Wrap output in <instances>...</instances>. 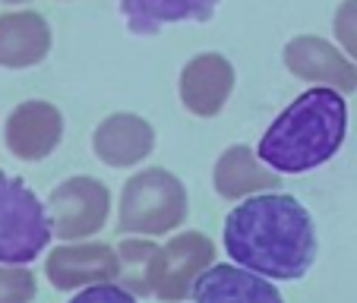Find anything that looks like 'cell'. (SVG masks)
<instances>
[{
    "label": "cell",
    "mask_w": 357,
    "mask_h": 303,
    "mask_svg": "<svg viewBox=\"0 0 357 303\" xmlns=\"http://www.w3.org/2000/svg\"><path fill=\"white\" fill-rule=\"evenodd\" d=\"M45 202L20 180L0 171V265H29L51 243Z\"/></svg>",
    "instance_id": "obj_4"
},
{
    "label": "cell",
    "mask_w": 357,
    "mask_h": 303,
    "mask_svg": "<svg viewBox=\"0 0 357 303\" xmlns=\"http://www.w3.org/2000/svg\"><path fill=\"white\" fill-rule=\"evenodd\" d=\"M155 148V130L139 114H111L95 127L92 133V152L101 164L108 168H133L146 162Z\"/></svg>",
    "instance_id": "obj_11"
},
{
    "label": "cell",
    "mask_w": 357,
    "mask_h": 303,
    "mask_svg": "<svg viewBox=\"0 0 357 303\" xmlns=\"http://www.w3.org/2000/svg\"><path fill=\"white\" fill-rule=\"evenodd\" d=\"M215 265V243L199 231H183L171 237L152 256L149 265V288L158 300L181 303L193 294L196 281L206 269Z\"/></svg>",
    "instance_id": "obj_5"
},
{
    "label": "cell",
    "mask_w": 357,
    "mask_h": 303,
    "mask_svg": "<svg viewBox=\"0 0 357 303\" xmlns=\"http://www.w3.org/2000/svg\"><path fill=\"white\" fill-rule=\"evenodd\" d=\"M117 253H121L123 288L130 294H152V288H149V265H152V256L158 253L155 243L139 240V237H127L117 247Z\"/></svg>",
    "instance_id": "obj_16"
},
{
    "label": "cell",
    "mask_w": 357,
    "mask_h": 303,
    "mask_svg": "<svg viewBox=\"0 0 357 303\" xmlns=\"http://www.w3.org/2000/svg\"><path fill=\"white\" fill-rule=\"evenodd\" d=\"M222 0H121L127 32L155 35L174 22H209Z\"/></svg>",
    "instance_id": "obj_15"
},
{
    "label": "cell",
    "mask_w": 357,
    "mask_h": 303,
    "mask_svg": "<svg viewBox=\"0 0 357 303\" xmlns=\"http://www.w3.org/2000/svg\"><path fill=\"white\" fill-rule=\"evenodd\" d=\"M212 183H215V193L222 196V199L237 202V199H247V196H259V193L278 189L282 177L259 155H253L250 146H228L215 162Z\"/></svg>",
    "instance_id": "obj_12"
},
{
    "label": "cell",
    "mask_w": 357,
    "mask_h": 303,
    "mask_svg": "<svg viewBox=\"0 0 357 303\" xmlns=\"http://www.w3.org/2000/svg\"><path fill=\"white\" fill-rule=\"evenodd\" d=\"M225 249L237 265L278 281H297L317 263L319 240L310 212L288 193H259L225 218Z\"/></svg>",
    "instance_id": "obj_1"
},
{
    "label": "cell",
    "mask_w": 357,
    "mask_h": 303,
    "mask_svg": "<svg viewBox=\"0 0 357 303\" xmlns=\"http://www.w3.org/2000/svg\"><path fill=\"white\" fill-rule=\"evenodd\" d=\"M284 67L291 76L303 82H317V86L335 88L348 95L357 88V67L344 51L329 45L319 35H297L284 45Z\"/></svg>",
    "instance_id": "obj_8"
},
{
    "label": "cell",
    "mask_w": 357,
    "mask_h": 303,
    "mask_svg": "<svg viewBox=\"0 0 357 303\" xmlns=\"http://www.w3.org/2000/svg\"><path fill=\"white\" fill-rule=\"evenodd\" d=\"M51 209V228L54 237L67 243L86 240V237L98 234L111 215V189L95 177H67L63 183H57L51 189L47 199Z\"/></svg>",
    "instance_id": "obj_6"
},
{
    "label": "cell",
    "mask_w": 357,
    "mask_h": 303,
    "mask_svg": "<svg viewBox=\"0 0 357 303\" xmlns=\"http://www.w3.org/2000/svg\"><path fill=\"white\" fill-rule=\"evenodd\" d=\"M35 290L38 284L26 265H0V303H32Z\"/></svg>",
    "instance_id": "obj_17"
},
{
    "label": "cell",
    "mask_w": 357,
    "mask_h": 303,
    "mask_svg": "<svg viewBox=\"0 0 357 303\" xmlns=\"http://www.w3.org/2000/svg\"><path fill=\"white\" fill-rule=\"evenodd\" d=\"M190 199L181 177L165 168H146L133 174L121 189L117 231L121 234L162 237L187 222Z\"/></svg>",
    "instance_id": "obj_3"
},
{
    "label": "cell",
    "mask_w": 357,
    "mask_h": 303,
    "mask_svg": "<svg viewBox=\"0 0 357 303\" xmlns=\"http://www.w3.org/2000/svg\"><path fill=\"white\" fill-rule=\"evenodd\" d=\"M51 26L35 10H13L0 16V67H38L51 54Z\"/></svg>",
    "instance_id": "obj_14"
},
{
    "label": "cell",
    "mask_w": 357,
    "mask_h": 303,
    "mask_svg": "<svg viewBox=\"0 0 357 303\" xmlns=\"http://www.w3.org/2000/svg\"><path fill=\"white\" fill-rule=\"evenodd\" d=\"M67 303H136V300L127 288H117V284L108 281V284H92V288L79 290V294Z\"/></svg>",
    "instance_id": "obj_19"
},
{
    "label": "cell",
    "mask_w": 357,
    "mask_h": 303,
    "mask_svg": "<svg viewBox=\"0 0 357 303\" xmlns=\"http://www.w3.org/2000/svg\"><path fill=\"white\" fill-rule=\"evenodd\" d=\"M45 275L57 290L108 284L121 278V253L108 243H63L47 253Z\"/></svg>",
    "instance_id": "obj_7"
},
{
    "label": "cell",
    "mask_w": 357,
    "mask_h": 303,
    "mask_svg": "<svg viewBox=\"0 0 357 303\" xmlns=\"http://www.w3.org/2000/svg\"><path fill=\"white\" fill-rule=\"evenodd\" d=\"M3 3H26V0H3Z\"/></svg>",
    "instance_id": "obj_20"
},
{
    "label": "cell",
    "mask_w": 357,
    "mask_h": 303,
    "mask_svg": "<svg viewBox=\"0 0 357 303\" xmlns=\"http://www.w3.org/2000/svg\"><path fill=\"white\" fill-rule=\"evenodd\" d=\"M63 139V114L51 101H22L3 123V142L20 162H45Z\"/></svg>",
    "instance_id": "obj_9"
},
{
    "label": "cell",
    "mask_w": 357,
    "mask_h": 303,
    "mask_svg": "<svg viewBox=\"0 0 357 303\" xmlns=\"http://www.w3.org/2000/svg\"><path fill=\"white\" fill-rule=\"evenodd\" d=\"M348 136V101L342 92L313 86L269 123L257 155L278 174H303L338 155Z\"/></svg>",
    "instance_id": "obj_2"
},
{
    "label": "cell",
    "mask_w": 357,
    "mask_h": 303,
    "mask_svg": "<svg viewBox=\"0 0 357 303\" xmlns=\"http://www.w3.org/2000/svg\"><path fill=\"white\" fill-rule=\"evenodd\" d=\"M181 101L196 117H218L234 92V63L222 54H196L181 70Z\"/></svg>",
    "instance_id": "obj_10"
},
{
    "label": "cell",
    "mask_w": 357,
    "mask_h": 303,
    "mask_svg": "<svg viewBox=\"0 0 357 303\" xmlns=\"http://www.w3.org/2000/svg\"><path fill=\"white\" fill-rule=\"evenodd\" d=\"M332 32L335 41L351 61H357V0H342L332 16Z\"/></svg>",
    "instance_id": "obj_18"
},
{
    "label": "cell",
    "mask_w": 357,
    "mask_h": 303,
    "mask_svg": "<svg viewBox=\"0 0 357 303\" xmlns=\"http://www.w3.org/2000/svg\"><path fill=\"white\" fill-rule=\"evenodd\" d=\"M193 297L196 303H284V297L266 275L228 263L202 272Z\"/></svg>",
    "instance_id": "obj_13"
}]
</instances>
